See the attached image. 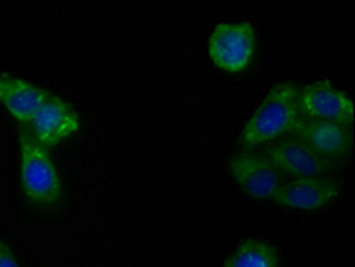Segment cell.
I'll use <instances>...</instances> for the list:
<instances>
[{"label": "cell", "instance_id": "7", "mask_svg": "<svg viewBox=\"0 0 355 267\" xmlns=\"http://www.w3.org/2000/svg\"><path fill=\"white\" fill-rule=\"evenodd\" d=\"M341 192V184L334 178L316 176V178H291L277 191L275 201L280 207L313 212L330 205Z\"/></svg>", "mask_w": 355, "mask_h": 267}, {"label": "cell", "instance_id": "6", "mask_svg": "<svg viewBox=\"0 0 355 267\" xmlns=\"http://www.w3.org/2000/svg\"><path fill=\"white\" fill-rule=\"evenodd\" d=\"M264 155L275 164L282 175H289L293 178H316L325 176L334 169L332 160L318 155L313 148L297 138L273 142L272 147L266 148Z\"/></svg>", "mask_w": 355, "mask_h": 267}, {"label": "cell", "instance_id": "9", "mask_svg": "<svg viewBox=\"0 0 355 267\" xmlns=\"http://www.w3.org/2000/svg\"><path fill=\"white\" fill-rule=\"evenodd\" d=\"M79 114L76 113V109L67 104L61 96L51 95L34 116L31 129L40 145L52 148L73 136L79 130Z\"/></svg>", "mask_w": 355, "mask_h": 267}, {"label": "cell", "instance_id": "10", "mask_svg": "<svg viewBox=\"0 0 355 267\" xmlns=\"http://www.w3.org/2000/svg\"><path fill=\"white\" fill-rule=\"evenodd\" d=\"M49 96L51 93L29 80L11 73H0V105L21 125L33 123Z\"/></svg>", "mask_w": 355, "mask_h": 267}, {"label": "cell", "instance_id": "8", "mask_svg": "<svg viewBox=\"0 0 355 267\" xmlns=\"http://www.w3.org/2000/svg\"><path fill=\"white\" fill-rule=\"evenodd\" d=\"M295 138L313 148L318 155L332 160L348 155L352 148V134L348 127L338 125L332 121L313 120L304 114L297 118L291 130Z\"/></svg>", "mask_w": 355, "mask_h": 267}, {"label": "cell", "instance_id": "12", "mask_svg": "<svg viewBox=\"0 0 355 267\" xmlns=\"http://www.w3.org/2000/svg\"><path fill=\"white\" fill-rule=\"evenodd\" d=\"M0 267H20L11 250L2 241H0Z\"/></svg>", "mask_w": 355, "mask_h": 267}, {"label": "cell", "instance_id": "5", "mask_svg": "<svg viewBox=\"0 0 355 267\" xmlns=\"http://www.w3.org/2000/svg\"><path fill=\"white\" fill-rule=\"evenodd\" d=\"M229 169L236 184L255 200H273L280 185L286 182V176L264 154L245 151L234 155Z\"/></svg>", "mask_w": 355, "mask_h": 267}, {"label": "cell", "instance_id": "4", "mask_svg": "<svg viewBox=\"0 0 355 267\" xmlns=\"http://www.w3.org/2000/svg\"><path fill=\"white\" fill-rule=\"evenodd\" d=\"M300 114L313 120L332 121L343 127L354 123V100L330 80H316L298 89Z\"/></svg>", "mask_w": 355, "mask_h": 267}, {"label": "cell", "instance_id": "3", "mask_svg": "<svg viewBox=\"0 0 355 267\" xmlns=\"http://www.w3.org/2000/svg\"><path fill=\"white\" fill-rule=\"evenodd\" d=\"M257 33L250 21H222L207 42L209 59L227 73H241L254 61Z\"/></svg>", "mask_w": 355, "mask_h": 267}, {"label": "cell", "instance_id": "2", "mask_svg": "<svg viewBox=\"0 0 355 267\" xmlns=\"http://www.w3.org/2000/svg\"><path fill=\"white\" fill-rule=\"evenodd\" d=\"M20 147V184L27 201L40 209H52L63 196V182L51 154L36 141L33 132L21 130Z\"/></svg>", "mask_w": 355, "mask_h": 267}, {"label": "cell", "instance_id": "1", "mask_svg": "<svg viewBox=\"0 0 355 267\" xmlns=\"http://www.w3.org/2000/svg\"><path fill=\"white\" fill-rule=\"evenodd\" d=\"M298 116V88L293 82H279L243 127L241 145L255 148L275 141L282 134L291 132Z\"/></svg>", "mask_w": 355, "mask_h": 267}, {"label": "cell", "instance_id": "11", "mask_svg": "<svg viewBox=\"0 0 355 267\" xmlns=\"http://www.w3.org/2000/svg\"><path fill=\"white\" fill-rule=\"evenodd\" d=\"M222 267H279V255L270 242L250 239L241 242Z\"/></svg>", "mask_w": 355, "mask_h": 267}]
</instances>
